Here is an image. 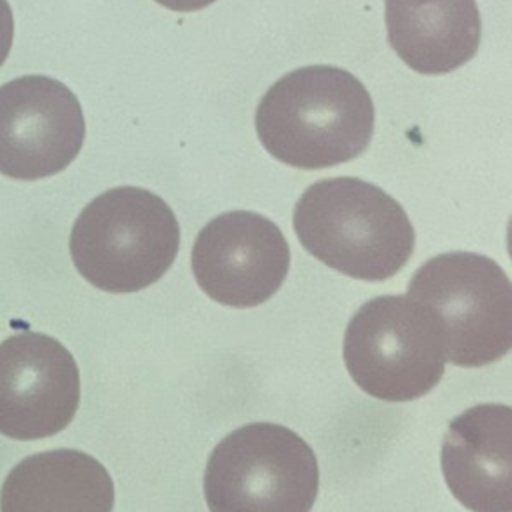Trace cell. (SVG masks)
<instances>
[{"label":"cell","instance_id":"cell-1","mask_svg":"<svg viewBox=\"0 0 512 512\" xmlns=\"http://www.w3.org/2000/svg\"><path fill=\"white\" fill-rule=\"evenodd\" d=\"M256 132L270 156L304 170L360 156L374 132L364 84L336 66H304L274 82L256 108Z\"/></svg>","mask_w":512,"mask_h":512},{"label":"cell","instance_id":"cell-2","mask_svg":"<svg viewBox=\"0 0 512 512\" xmlns=\"http://www.w3.org/2000/svg\"><path fill=\"white\" fill-rule=\"evenodd\" d=\"M292 222L308 254L358 280L394 276L414 250V228L404 208L360 178L314 182L296 202Z\"/></svg>","mask_w":512,"mask_h":512},{"label":"cell","instance_id":"cell-3","mask_svg":"<svg viewBox=\"0 0 512 512\" xmlns=\"http://www.w3.org/2000/svg\"><path fill=\"white\" fill-rule=\"evenodd\" d=\"M180 246L172 208L154 192L120 186L90 200L70 232V256L92 286L128 294L160 280Z\"/></svg>","mask_w":512,"mask_h":512},{"label":"cell","instance_id":"cell-4","mask_svg":"<svg viewBox=\"0 0 512 512\" xmlns=\"http://www.w3.org/2000/svg\"><path fill=\"white\" fill-rule=\"evenodd\" d=\"M344 362L370 396L408 402L428 394L446 366V334L438 314L408 296H376L344 332Z\"/></svg>","mask_w":512,"mask_h":512},{"label":"cell","instance_id":"cell-5","mask_svg":"<svg viewBox=\"0 0 512 512\" xmlns=\"http://www.w3.org/2000/svg\"><path fill=\"white\" fill-rule=\"evenodd\" d=\"M316 494L314 450L272 422L230 432L212 450L204 472L210 512H310Z\"/></svg>","mask_w":512,"mask_h":512},{"label":"cell","instance_id":"cell-6","mask_svg":"<svg viewBox=\"0 0 512 512\" xmlns=\"http://www.w3.org/2000/svg\"><path fill=\"white\" fill-rule=\"evenodd\" d=\"M406 296L438 314L448 362L478 368L508 354L512 284L492 258L474 252L438 254L412 274Z\"/></svg>","mask_w":512,"mask_h":512},{"label":"cell","instance_id":"cell-7","mask_svg":"<svg viewBox=\"0 0 512 512\" xmlns=\"http://www.w3.org/2000/svg\"><path fill=\"white\" fill-rule=\"evenodd\" d=\"M84 134L80 102L60 80L22 76L0 86V174L54 176L78 156Z\"/></svg>","mask_w":512,"mask_h":512},{"label":"cell","instance_id":"cell-8","mask_svg":"<svg viewBox=\"0 0 512 512\" xmlns=\"http://www.w3.org/2000/svg\"><path fill=\"white\" fill-rule=\"evenodd\" d=\"M190 260L194 278L208 298L232 308H252L282 286L290 268V248L272 220L232 210L198 232Z\"/></svg>","mask_w":512,"mask_h":512},{"label":"cell","instance_id":"cell-9","mask_svg":"<svg viewBox=\"0 0 512 512\" xmlns=\"http://www.w3.org/2000/svg\"><path fill=\"white\" fill-rule=\"evenodd\" d=\"M80 402L74 356L42 332H16L0 344V434L38 440L62 432Z\"/></svg>","mask_w":512,"mask_h":512},{"label":"cell","instance_id":"cell-10","mask_svg":"<svg viewBox=\"0 0 512 512\" xmlns=\"http://www.w3.org/2000/svg\"><path fill=\"white\" fill-rule=\"evenodd\" d=\"M450 492L472 512H512V408L472 406L452 420L442 442Z\"/></svg>","mask_w":512,"mask_h":512},{"label":"cell","instance_id":"cell-11","mask_svg":"<svg viewBox=\"0 0 512 512\" xmlns=\"http://www.w3.org/2000/svg\"><path fill=\"white\" fill-rule=\"evenodd\" d=\"M114 484L90 454L60 448L20 460L0 488V512H112Z\"/></svg>","mask_w":512,"mask_h":512},{"label":"cell","instance_id":"cell-12","mask_svg":"<svg viewBox=\"0 0 512 512\" xmlns=\"http://www.w3.org/2000/svg\"><path fill=\"white\" fill-rule=\"evenodd\" d=\"M388 40L420 74H448L480 46L476 0H386Z\"/></svg>","mask_w":512,"mask_h":512},{"label":"cell","instance_id":"cell-13","mask_svg":"<svg viewBox=\"0 0 512 512\" xmlns=\"http://www.w3.org/2000/svg\"><path fill=\"white\" fill-rule=\"evenodd\" d=\"M14 38V18L8 0H0V66L4 64Z\"/></svg>","mask_w":512,"mask_h":512},{"label":"cell","instance_id":"cell-14","mask_svg":"<svg viewBox=\"0 0 512 512\" xmlns=\"http://www.w3.org/2000/svg\"><path fill=\"white\" fill-rule=\"evenodd\" d=\"M158 4H162L164 8L176 10V12H194V10H202L206 6H210L216 0H154Z\"/></svg>","mask_w":512,"mask_h":512}]
</instances>
